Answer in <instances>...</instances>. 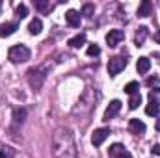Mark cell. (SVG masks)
Wrapping results in <instances>:
<instances>
[{"label":"cell","instance_id":"3957f363","mask_svg":"<svg viewBox=\"0 0 160 158\" xmlns=\"http://www.w3.org/2000/svg\"><path fill=\"white\" fill-rule=\"evenodd\" d=\"M47 67H34L28 71V84L34 87V89H39L43 86V82L47 78Z\"/></svg>","mask_w":160,"mask_h":158},{"label":"cell","instance_id":"d6986e66","mask_svg":"<svg viewBox=\"0 0 160 158\" xmlns=\"http://www.w3.org/2000/svg\"><path fill=\"white\" fill-rule=\"evenodd\" d=\"M138 89H140V84H138V82H128V84L125 86V93H128V95H136V93H140Z\"/></svg>","mask_w":160,"mask_h":158},{"label":"cell","instance_id":"ba28073f","mask_svg":"<svg viewBox=\"0 0 160 158\" xmlns=\"http://www.w3.org/2000/svg\"><path fill=\"white\" fill-rule=\"evenodd\" d=\"M123 37H125L123 30H110L106 34V43H108V47H118L123 41Z\"/></svg>","mask_w":160,"mask_h":158},{"label":"cell","instance_id":"7402d4cb","mask_svg":"<svg viewBox=\"0 0 160 158\" xmlns=\"http://www.w3.org/2000/svg\"><path fill=\"white\" fill-rule=\"evenodd\" d=\"M24 117H26V110H24V108H21V110H15L13 119H15V123H17V125H22Z\"/></svg>","mask_w":160,"mask_h":158},{"label":"cell","instance_id":"2e32d148","mask_svg":"<svg viewBox=\"0 0 160 158\" xmlns=\"http://www.w3.org/2000/svg\"><path fill=\"white\" fill-rule=\"evenodd\" d=\"M84 43H86V34H78V36H75V37L69 39V45H71L73 48H80Z\"/></svg>","mask_w":160,"mask_h":158},{"label":"cell","instance_id":"4fadbf2b","mask_svg":"<svg viewBox=\"0 0 160 158\" xmlns=\"http://www.w3.org/2000/svg\"><path fill=\"white\" fill-rule=\"evenodd\" d=\"M151 11H153V4L149 0H143L140 4V7H138V17H149Z\"/></svg>","mask_w":160,"mask_h":158},{"label":"cell","instance_id":"9c48e42d","mask_svg":"<svg viewBox=\"0 0 160 158\" xmlns=\"http://www.w3.org/2000/svg\"><path fill=\"white\" fill-rule=\"evenodd\" d=\"M65 21H67V24H69V26L78 28L80 22H82V15H80L77 9H69V11L65 13Z\"/></svg>","mask_w":160,"mask_h":158},{"label":"cell","instance_id":"f1b7e54d","mask_svg":"<svg viewBox=\"0 0 160 158\" xmlns=\"http://www.w3.org/2000/svg\"><path fill=\"white\" fill-rule=\"evenodd\" d=\"M0 158H8V155H6V151H0Z\"/></svg>","mask_w":160,"mask_h":158},{"label":"cell","instance_id":"6da1fadb","mask_svg":"<svg viewBox=\"0 0 160 158\" xmlns=\"http://www.w3.org/2000/svg\"><path fill=\"white\" fill-rule=\"evenodd\" d=\"M52 155L54 158H77L75 134L67 126H60L52 134Z\"/></svg>","mask_w":160,"mask_h":158},{"label":"cell","instance_id":"5b68a950","mask_svg":"<svg viewBox=\"0 0 160 158\" xmlns=\"http://www.w3.org/2000/svg\"><path fill=\"white\" fill-rule=\"evenodd\" d=\"M108 136H110V128H97V130H93L91 143H93L95 147H99V145H102V143L106 141Z\"/></svg>","mask_w":160,"mask_h":158},{"label":"cell","instance_id":"cb8c5ba5","mask_svg":"<svg viewBox=\"0 0 160 158\" xmlns=\"http://www.w3.org/2000/svg\"><path fill=\"white\" fill-rule=\"evenodd\" d=\"M28 15V7H26V4H19L17 6V17L19 19H24Z\"/></svg>","mask_w":160,"mask_h":158},{"label":"cell","instance_id":"277c9868","mask_svg":"<svg viewBox=\"0 0 160 158\" xmlns=\"http://www.w3.org/2000/svg\"><path fill=\"white\" fill-rule=\"evenodd\" d=\"M125 67H127V60L121 58V56H116V58H112L108 62V75L110 77H116V75H119Z\"/></svg>","mask_w":160,"mask_h":158},{"label":"cell","instance_id":"44dd1931","mask_svg":"<svg viewBox=\"0 0 160 158\" xmlns=\"http://www.w3.org/2000/svg\"><path fill=\"white\" fill-rule=\"evenodd\" d=\"M80 15H84V17H88V19H89L91 15H95V6H93V4H84V6H82V13H80Z\"/></svg>","mask_w":160,"mask_h":158},{"label":"cell","instance_id":"f546056e","mask_svg":"<svg viewBox=\"0 0 160 158\" xmlns=\"http://www.w3.org/2000/svg\"><path fill=\"white\" fill-rule=\"evenodd\" d=\"M157 130H158V132H160V119H158V121H157Z\"/></svg>","mask_w":160,"mask_h":158},{"label":"cell","instance_id":"9a60e30c","mask_svg":"<svg viewBox=\"0 0 160 158\" xmlns=\"http://www.w3.org/2000/svg\"><path fill=\"white\" fill-rule=\"evenodd\" d=\"M41 30H43V22H41V19H32L30 24H28V32H30L32 36H38V34H41Z\"/></svg>","mask_w":160,"mask_h":158},{"label":"cell","instance_id":"83f0119b","mask_svg":"<svg viewBox=\"0 0 160 158\" xmlns=\"http://www.w3.org/2000/svg\"><path fill=\"white\" fill-rule=\"evenodd\" d=\"M155 41H157V43L160 45V30L157 32V34H155Z\"/></svg>","mask_w":160,"mask_h":158},{"label":"cell","instance_id":"52a82bcc","mask_svg":"<svg viewBox=\"0 0 160 158\" xmlns=\"http://www.w3.org/2000/svg\"><path fill=\"white\" fill-rule=\"evenodd\" d=\"M108 153H110V158H132V155L128 151H125V147L121 143H114L108 149Z\"/></svg>","mask_w":160,"mask_h":158},{"label":"cell","instance_id":"d4e9b609","mask_svg":"<svg viewBox=\"0 0 160 158\" xmlns=\"http://www.w3.org/2000/svg\"><path fill=\"white\" fill-rule=\"evenodd\" d=\"M99 54H101L99 45H89L88 47V56H99Z\"/></svg>","mask_w":160,"mask_h":158},{"label":"cell","instance_id":"484cf974","mask_svg":"<svg viewBox=\"0 0 160 158\" xmlns=\"http://www.w3.org/2000/svg\"><path fill=\"white\" fill-rule=\"evenodd\" d=\"M157 84H158V77H151L147 80V86H157Z\"/></svg>","mask_w":160,"mask_h":158},{"label":"cell","instance_id":"4316f807","mask_svg":"<svg viewBox=\"0 0 160 158\" xmlns=\"http://www.w3.org/2000/svg\"><path fill=\"white\" fill-rule=\"evenodd\" d=\"M151 153H153V155H158V156H160V145H153V147H151Z\"/></svg>","mask_w":160,"mask_h":158},{"label":"cell","instance_id":"4dcf8cb0","mask_svg":"<svg viewBox=\"0 0 160 158\" xmlns=\"http://www.w3.org/2000/svg\"><path fill=\"white\" fill-rule=\"evenodd\" d=\"M0 9H2V2H0Z\"/></svg>","mask_w":160,"mask_h":158},{"label":"cell","instance_id":"7c38bea8","mask_svg":"<svg viewBox=\"0 0 160 158\" xmlns=\"http://www.w3.org/2000/svg\"><path fill=\"white\" fill-rule=\"evenodd\" d=\"M147 36H149V28L147 26H140L138 28V32H136V36H134V43L138 45V47H142L145 39H147Z\"/></svg>","mask_w":160,"mask_h":158},{"label":"cell","instance_id":"7a4b0ae2","mask_svg":"<svg viewBox=\"0 0 160 158\" xmlns=\"http://www.w3.org/2000/svg\"><path fill=\"white\" fill-rule=\"evenodd\" d=\"M30 54L32 52H30V48L26 45H15V47L9 48V60L13 63H24V62H28Z\"/></svg>","mask_w":160,"mask_h":158},{"label":"cell","instance_id":"603a6c76","mask_svg":"<svg viewBox=\"0 0 160 158\" xmlns=\"http://www.w3.org/2000/svg\"><path fill=\"white\" fill-rule=\"evenodd\" d=\"M149 102H155V104H158L160 106V89H151L149 91Z\"/></svg>","mask_w":160,"mask_h":158},{"label":"cell","instance_id":"5bb4252c","mask_svg":"<svg viewBox=\"0 0 160 158\" xmlns=\"http://www.w3.org/2000/svg\"><path fill=\"white\" fill-rule=\"evenodd\" d=\"M136 69H138V73H140V75H145V73L151 69V60H149V58H145V56H143V58H140V60H138V63H136Z\"/></svg>","mask_w":160,"mask_h":158},{"label":"cell","instance_id":"ac0fdd59","mask_svg":"<svg viewBox=\"0 0 160 158\" xmlns=\"http://www.w3.org/2000/svg\"><path fill=\"white\" fill-rule=\"evenodd\" d=\"M140 104H142V95H140V93H136V95H130V101H128V108H130V110H136Z\"/></svg>","mask_w":160,"mask_h":158},{"label":"cell","instance_id":"8992f818","mask_svg":"<svg viewBox=\"0 0 160 158\" xmlns=\"http://www.w3.org/2000/svg\"><path fill=\"white\" fill-rule=\"evenodd\" d=\"M121 110V101H112L110 104H108V108H106V112H104V117H102V121H110V119H114L118 114H119Z\"/></svg>","mask_w":160,"mask_h":158},{"label":"cell","instance_id":"ffe728a7","mask_svg":"<svg viewBox=\"0 0 160 158\" xmlns=\"http://www.w3.org/2000/svg\"><path fill=\"white\" fill-rule=\"evenodd\" d=\"M34 4H36V9L41 11V13H45V11L50 9V2H48V0H36Z\"/></svg>","mask_w":160,"mask_h":158},{"label":"cell","instance_id":"8fae6325","mask_svg":"<svg viewBox=\"0 0 160 158\" xmlns=\"http://www.w3.org/2000/svg\"><path fill=\"white\" fill-rule=\"evenodd\" d=\"M128 128H130L132 134H143V132H145V123L140 121V119H130Z\"/></svg>","mask_w":160,"mask_h":158},{"label":"cell","instance_id":"30bf717a","mask_svg":"<svg viewBox=\"0 0 160 158\" xmlns=\"http://www.w3.org/2000/svg\"><path fill=\"white\" fill-rule=\"evenodd\" d=\"M17 28H19L17 22H4V24H0V37H8V36L15 34Z\"/></svg>","mask_w":160,"mask_h":158},{"label":"cell","instance_id":"e0dca14e","mask_svg":"<svg viewBox=\"0 0 160 158\" xmlns=\"http://www.w3.org/2000/svg\"><path fill=\"white\" fill-rule=\"evenodd\" d=\"M145 114H147V116H151V117H158L160 106H158V104H155V102H149V104H147V108H145Z\"/></svg>","mask_w":160,"mask_h":158}]
</instances>
